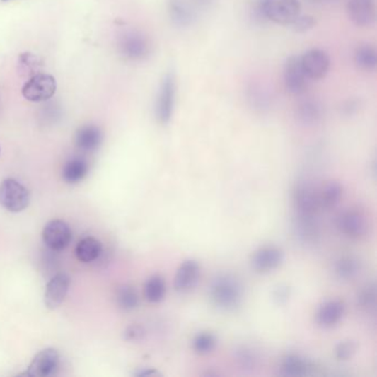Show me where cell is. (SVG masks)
I'll return each mask as SVG.
<instances>
[{
  "label": "cell",
  "mask_w": 377,
  "mask_h": 377,
  "mask_svg": "<svg viewBox=\"0 0 377 377\" xmlns=\"http://www.w3.org/2000/svg\"><path fill=\"white\" fill-rule=\"evenodd\" d=\"M347 13L349 21L359 27H371L376 19V8L373 0H349Z\"/></svg>",
  "instance_id": "cell-14"
},
{
  "label": "cell",
  "mask_w": 377,
  "mask_h": 377,
  "mask_svg": "<svg viewBox=\"0 0 377 377\" xmlns=\"http://www.w3.org/2000/svg\"><path fill=\"white\" fill-rule=\"evenodd\" d=\"M168 11L173 23L180 27H187L195 19V13L185 0H170Z\"/></svg>",
  "instance_id": "cell-21"
},
{
  "label": "cell",
  "mask_w": 377,
  "mask_h": 377,
  "mask_svg": "<svg viewBox=\"0 0 377 377\" xmlns=\"http://www.w3.org/2000/svg\"><path fill=\"white\" fill-rule=\"evenodd\" d=\"M315 369L310 359L296 354L286 355L279 366L282 375L290 377L309 376L315 372Z\"/></svg>",
  "instance_id": "cell-18"
},
{
  "label": "cell",
  "mask_w": 377,
  "mask_h": 377,
  "mask_svg": "<svg viewBox=\"0 0 377 377\" xmlns=\"http://www.w3.org/2000/svg\"><path fill=\"white\" fill-rule=\"evenodd\" d=\"M71 279L64 272L56 274L47 284L43 296L45 306L49 310H56L62 304L68 294Z\"/></svg>",
  "instance_id": "cell-13"
},
{
  "label": "cell",
  "mask_w": 377,
  "mask_h": 377,
  "mask_svg": "<svg viewBox=\"0 0 377 377\" xmlns=\"http://www.w3.org/2000/svg\"><path fill=\"white\" fill-rule=\"evenodd\" d=\"M137 376H141V377H154V376H161L160 373L157 372V371L153 370V369H145V370L139 371V372H137Z\"/></svg>",
  "instance_id": "cell-38"
},
{
  "label": "cell",
  "mask_w": 377,
  "mask_h": 377,
  "mask_svg": "<svg viewBox=\"0 0 377 377\" xmlns=\"http://www.w3.org/2000/svg\"><path fill=\"white\" fill-rule=\"evenodd\" d=\"M89 170V166L82 158H72L64 164L62 178L68 184H78L81 182Z\"/></svg>",
  "instance_id": "cell-25"
},
{
  "label": "cell",
  "mask_w": 377,
  "mask_h": 377,
  "mask_svg": "<svg viewBox=\"0 0 377 377\" xmlns=\"http://www.w3.org/2000/svg\"><path fill=\"white\" fill-rule=\"evenodd\" d=\"M233 359H235L236 365L243 371L256 370L260 362L257 351L247 345L236 347L233 351Z\"/></svg>",
  "instance_id": "cell-24"
},
{
  "label": "cell",
  "mask_w": 377,
  "mask_h": 377,
  "mask_svg": "<svg viewBox=\"0 0 377 377\" xmlns=\"http://www.w3.org/2000/svg\"><path fill=\"white\" fill-rule=\"evenodd\" d=\"M343 196V186L337 182H327L319 192L320 207L331 209L340 203Z\"/></svg>",
  "instance_id": "cell-28"
},
{
  "label": "cell",
  "mask_w": 377,
  "mask_h": 377,
  "mask_svg": "<svg viewBox=\"0 0 377 377\" xmlns=\"http://www.w3.org/2000/svg\"><path fill=\"white\" fill-rule=\"evenodd\" d=\"M200 268L197 261L185 260L178 267L174 279L175 290L180 294L192 291L199 280Z\"/></svg>",
  "instance_id": "cell-15"
},
{
  "label": "cell",
  "mask_w": 377,
  "mask_h": 377,
  "mask_svg": "<svg viewBox=\"0 0 377 377\" xmlns=\"http://www.w3.org/2000/svg\"><path fill=\"white\" fill-rule=\"evenodd\" d=\"M117 303L120 309L124 311L134 310L139 306V294L131 286H122L117 289Z\"/></svg>",
  "instance_id": "cell-30"
},
{
  "label": "cell",
  "mask_w": 377,
  "mask_h": 377,
  "mask_svg": "<svg viewBox=\"0 0 377 377\" xmlns=\"http://www.w3.org/2000/svg\"><path fill=\"white\" fill-rule=\"evenodd\" d=\"M165 294H166V284L162 277L153 276L145 282L144 296L147 301L151 303H158L162 301Z\"/></svg>",
  "instance_id": "cell-29"
},
{
  "label": "cell",
  "mask_w": 377,
  "mask_h": 377,
  "mask_svg": "<svg viewBox=\"0 0 377 377\" xmlns=\"http://www.w3.org/2000/svg\"><path fill=\"white\" fill-rule=\"evenodd\" d=\"M337 229L351 239H362L370 231V221L362 210L349 209L337 217Z\"/></svg>",
  "instance_id": "cell-7"
},
{
  "label": "cell",
  "mask_w": 377,
  "mask_h": 377,
  "mask_svg": "<svg viewBox=\"0 0 377 377\" xmlns=\"http://www.w3.org/2000/svg\"><path fill=\"white\" fill-rule=\"evenodd\" d=\"M144 337L145 329L139 324H133L131 327H127L124 332V337L127 341H141Z\"/></svg>",
  "instance_id": "cell-37"
},
{
  "label": "cell",
  "mask_w": 377,
  "mask_h": 377,
  "mask_svg": "<svg viewBox=\"0 0 377 377\" xmlns=\"http://www.w3.org/2000/svg\"><path fill=\"white\" fill-rule=\"evenodd\" d=\"M102 253V243L94 237H86L79 241L76 247V256L83 264H90L99 258Z\"/></svg>",
  "instance_id": "cell-22"
},
{
  "label": "cell",
  "mask_w": 377,
  "mask_h": 377,
  "mask_svg": "<svg viewBox=\"0 0 377 377\" xmlns=\"http://www.w3.org/2000/svg\"><path fill=\"white\" fill-rule=\"evenodd\" d=\"M284 84L292 94H301L306 91L308 76L302 66L301 57L292 56L286 60L284 69Z\"/></svg>",
  "instance_id": "cell-12"
},
{
  "label": "cell",
  "mask_w": 377,
  "mask_h": 377,
  "mask_svg": "<svg viewBox=\"0 0 377 377\" xmlns=\"http://www.w3.org/2000/svg\"><path fill=\"white\" fill-rule=\"evenodd\" d=\"M355 64L364 71H374L377 66L376 50L371 45H363L356 49L354 54Z\"/></svg>",
  "instance_id": "cell-27"
},
{
  "label": "cell",
  "mask_w": 377,
  "mask_h": 377,
  "mask_svg": "<svg viewBox=\"0 0 377 377\" xmlns=\"http://www.w3.org/2000/svg\"><path fill=\"white\" fill-rule=\"evenodd\" d=\"M262 11L267 18L278 25H292L300 16L299 0H264Z\"/></svg>",
  "instance_id": "cell-4"
},
{
  "label": "cell",
  "mask_w": 377,
  "mask_h": 377,
  "mask_svg": "<svg viewBox=\"0 0 377 377\" xmlns=\"http://www.w3.org/2000/svg\"><path fill=\"white\" fill-rule=\"evenodd\" d=\"M199 3H208V0H198Z\"/></svg>",
  "instance_id": "cell-39"
},
{
  "label": "cell",
  "mask_w": 377,
  "mask_h": 377,
  "mask_svg": "<svg viewBox=\"0 0 377 377\" xmlns=\"http://www.w3.org/2000/svg\"><path fill=\"white\" fill-rule=\"evenodd\" d=\"M71 239V228L66 221L54 219V221H49L43 228V243L51 250H64L70 245Z\"/></svg>",
  "instance_id": "cell-8"
},
{
  "label": "cell",
  "mask_w": 377,
  "mask_h": 377,
  "mask_svg": "<svg viewBox=\"0 0 377 377\" xmlns=\"http://www.w3.org/2000/svg\"><path fill=\"white\" fill-rule=\"evenodd\" d=\"M337 278L343 282H349L356 278L361 272V262L354 257L344 256L337 259L333 266Z\"/></svg>",
  "instance_id": "cell-23"
},
{
  "label": "cell",
  "mask_w": 377,
  "mask_h": 377,
  "mask_svg": "<svg viewBox=\"0 0 377 377\" xmlns=\"http://www.w3.org/2000/svg\"><path fill=\"white\" fill-rule=\"evenodd\" d=\"M217 344V340L211 333L203 332L192 340V349L197 354L206 355L213 352Z\"/></svg>",
  "instance_id": "cell-32"
},
{
  "label": "cell",
  "mask_w": 377,
  "mask_h": 377,
  "mask_svg": "<svg viewBox=\"0 0 377 377\" xmlns=\"http://www.w3.org/2000/svg\"><path fill=\"white\" fill-rule=\"evenodd\" d=\"M298 117L304 124H314L321 117V109L314 102H304L298 108Z\"/></svg>",
  "instance_id": "cell-33"
},
{
  "label": "cell",
  "mask_w": 377,
  "mask_h": 377,
  "mask_svg": "<svg viewBox=\"0 0 377 377\" xmlns=\"http://www.w3.org/2000/svg\"><path fill=\"white\" fill-rule=\"evenodd\" d=\"M376 284H375V282H367L357 292V306L365 313L374 314L375 311H376Z\"/></svg>",
  "instance_id": "cell-26"
},
{
  "label": "cell",
  "mask_w": 377,
  "mask_h": 377,
  "mask_svg": "<svg viewBox=\"0 0 377 377\" xmlns=\"http://www.w3.org/2000/svg\"><path fill=\"white\" fill-rule=\"evenodd\" d=\"M1 1H7V0H1Z\"/></svg>",
  "instance_id": "cell-40"
},
{
  "label": "cell",
  "mask_w": 377,
  "mask_h": 377,
  "mask_svg": "<svg viewBox=\"0 0 377 377\" xmlns=\"http://www.w3.org/2000/svg\"><path fill=\"white\" fill-rule=\"evenodd\" d=\"M291 298V289L286 284H279L272 291V300L277 306H284Z\"/></svg>",
  "instance_id": "cell-35"
},
{
  "label": "cell",
  "mask_w": 377,
  "mask_h": 377,
  "mask_svg": "<svg viewBox=\"0 0 377 377\" xmlns=\"http://www.w3.org/2000/svg\"><path fill=\"white\" fill-rule=\"evenodd\" d=\"M209 296L213 303L219 309L233 311L243 303V284L233 274H219L210 284Z\"/></svg>",
  "instance_id": "cell-1"
},
{
  "label": "cell",
  "mask_w": 377,
  "mask_h": 377,
  "mask_svg": "<svg viewBox=\"0 0 377 377\" xmlns=\"http://www.w3.org/2000/svg\"><path fill=\"white\" fill-rule=\"evenodd\" d=\"M176 76L173 72H168L163 76L160 90L155 104V115L161 124H168L174 112L175 98H176Z\"/></svg>",
  "instance_id": "cell-3"
},
{
  "label": "cell",
  "mask_w": 377,
  "mask_h": 377,
  "mask_svg": "<svg viewBox=\"0 0 377 377\" xmlns=\"http://www.w3.org/2000/svg\"><path fill=\"white\" fill-rule=\"evenodd\" d=\"M60 363V355L54 349H45L33 357L25 376L48 377L56 374Z\"/></svg>",
  "instance_id": "cell-10"
},
{
  "label": "cell",
  "mask_w": 377,
  "mask_h": 377,
  "mask_svg": "<svg viewBox=\"0 0 377 377\" xmlns=\"http://www.w3.org/2000/svg\"><path fill=\"white\" fill-rule=\"evenodd\" d=\"M345 304L340 300H329L320 306L315 314V321L319 327L330 329L343 319Z\"/></svg>",
  "instance_id": "cell-17"
},
{
  "label": "cell",
  "mask_w": 377,
  "mask_h": 377,
  "mask_svg": "<svg viewBox=\"0 0 377 377\" xmlns=\"http://www.w3.org/2000/svg\"><path fill=\"white\" fill-rule=\"evenodd\" d=\"M122 52L132 60H141L150 52V45L144 36L139 33H129L125 35L121 43Z\"/></svg>",
  "instance_id": "cell-19"
},
{
  "label": "cell",
  "mask_w": 377,
  "mask_h": 377,
  "mask_svg": "<svg viewBox=\"0 0 377 377\" xmlns=\"http://www.w3.org/2000/svg\"><path fill=\"white\" fill-rule=\"evenodd\" d=\"M102 139L101 129L94 125L80 127L76 133V146L84 152L95 151L101 145Z\"/></svg>",
  "instance_id": "cell-20"
},
{
  "label": "cell",
  "mask_w": 377,
  "mask_h": 377,
  "mask_svg": "<svg viewBox=\"0 0 377 377\" xmlns=\"http://www.w3.org/2000/svg\"><path fill=\"white\" fill-rule=\"evenodd\" d=\"M284 260V253L282 249L274 245H266L253 253L250 264L253 270L259 274H268L282 266Z\"/></svg>",
  "instance_id": "cell-9"
},
{
  "label": "cell",
  "mask_w": 377,
  "mask_h": 377,
  "mask_svg": "<svg viewBox=\"0 0 377 377\" xmlns=\"http://www.w3.org/2000/svg\"><path fill=\"white\" fill-rule=\"evenodd\" d=\"M30 203V192L15 178L0 184V206L11 213H21Z\"/></svg>",
  "instance_id": "cell-2"
},
{
  "label": "cell",
  "mask_w": 377,
  "mask_h": 377,
  "mask_svg": "<svg viewBox=\"0 0 377 377\" xmlns=\"http://www.w3.org/2000/svg\"><path fill=\"white\" fill-rule=\"evenodd\" d=\"M56 91V79L50 74H38L23 84L21 93L28 101L43 102L52 98Z\"/></svg>",
  "instance_id": "cell-6"
},
{
  "label": "cell",
  "mask_w": 377,
  "mask_h": 377,
  "mask_svg": "<svg viewBox=\"0 0 377 377\" xmlns=\"http://www.w3.org/2000/svg\"><path fill=\"white\" fill-rule=\"evenodd\" d=\"M292 25L294 27V30L296 33H306V31L310 30L315 25V19L311 16H302V17H298L296 21L292 23Z\"/></svg>",
  "instance_id": "cell-36"
},
{
  "label": "cell",
  "mask_w": 377,
  "mask_h": 377,
  "mask_svg": "<svg viewBox=\"0 0 377 377\" xmlns=\"http://www.w3.org/2000/svg\"><path fill=\"white\" fill-rule=\"evenodd\" d=\"M292 204L296 215L317 216L320 208L319 192L309 182H296L292 190Z\"/></svg>",
  "instance_id": "cell-5"
},
{
  "label": "cell",
  "mask_w": 377,
  "mask_h": 377,
  "mask_svg": "<svg viewBox=\"0 0 377 377\" xmlns=\"http://www.w3.org/2000/svg\"><path fill=\"white\" fill-rule=\"evenodd\" d=\"M294 231L296 238L302 245H314L320 237L317 216H294Z\"/></svg>",
  "instance_id": "cell-16"
},
{
  "label": "cell",
  "mask_w": 377,
  "mask_h": 377,
  "mask_svg": "<svg viewBox=\"0 0 377 377\" xmlns=\"http://www.w3.org/2000/svg\"><path fill=\"white\" fill-rule=\"evenodd\" d=\"M302 66L310 80H321L331 66L329 54L321 49H310L301 57Z\"/></svg>",
  "instance_id": "cell-11"
},
{
  "label": "cell",
  "mask_w": 377,
  "mask_h": 377,
  "mask_svg": "<svg viewBox=\"0 0 377 377\" xmlns=\"http://www.w3.org/2000/svg\"><path fill=\"white\" fill-rule=\"evenodd\" d=\"M356 349L357 345L354 341H351V340L342 341L335 347V356L340 361H347L354 356Z\"/></svg>",
  "instance_id": "cell-34"
},
{
  "label": "cell",
  "mask_w": 377,
  "mask_h": 377,
  "mask_svg": "<svg viewBox=\"0 0 377 377\" xmlns=\"http://www.w3.org/2000/svg\"><path fill=\"white\" fill-rule=\"evenodd\" d=\"M41 68H42V61L36 54L25 52L19 56L18 69L21 76H36L40 71Z\"/></svg>",
  "instance_id": "cell-31"
}]
</instances>
